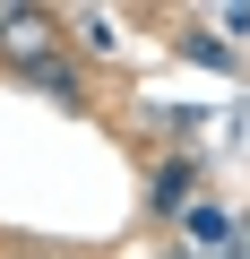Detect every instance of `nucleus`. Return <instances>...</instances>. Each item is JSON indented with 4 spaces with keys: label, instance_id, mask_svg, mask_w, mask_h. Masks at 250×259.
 Segmentation results:
<instances>
[{
    "label": "nucleus",
    "instance_id": "nucleus-2",
    "mask_svg": "<svg viewBox=\"0 0 250 259\" xmlns=\"http://www.w3.org/2000/svg\"><path fill=\"white\" fill-rule=\"evenodd\" d=\"M190 173H198V164H164V173H156V207H181V199H190Z\"/></svg>",
    "mask_w": 250,
    "mask_h": 259
},
{
    "label": "nucleus",
    "instance_id": "nucleus-1",
    "mask_svg": "<svg viewBox=\"0 0 250 259\" xmlns=\"http://www.w3.org/2000/svg\"><path fill=\"white\" fill-rule=\"evenodd\" d=\"M43 44H52L43 9H0V52H18V61H43Z\"/></svg>",
    "mask_w": 250,
    "mask_h": 259
},
{
    "label": "nucleus",
    "instance_id": "nucleus-3",
    "mask_svg": "<svg viewBox=\"0 0 250 259\" xmlns=\"http://www.w3.org/2000/svg\"><path fill=\"white\" fill-rule=\"evenodd\" d=\"M241 259H250V242H241Z\"/></svg>",
    "mask_w": 250,
    "mask_h": 259
}]
</instances>
